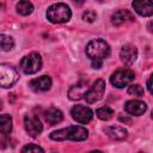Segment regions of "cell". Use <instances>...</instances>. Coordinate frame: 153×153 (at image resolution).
I'll list each match as a JSON object with an SVG mask.
<instances>
[{
	"instance_id": "obj_26",
	"label": "cell",
	"mask_w": 153,
	"mask_h": 153,
	"mask_svg": "<svg viewBox=\"0 0 153 153\" xmlns=\"http://www.w3.org/2000/svg\"><path fill=\"white\" fill-rule=\"evenodd\" d=\"M147 88H148L149 92H152V88H151V79L147 80Z\"/></svg>"
},
{
	"instance_id": "obj_28",
	"label": "cell",
	"mask_w": 153,
	"mask_h": 153,
	"mask_svg": "<svg viewBox=\"0 0 153 153\" xmlns=\"http://www.w3.org/2000/svg\"><path fill=\"white\" fill-rule=\"evenodd\" d=\"M98 1H102V0H98Z\"/></svg>"
},
{
	"instance_id": "obj_7",
	"label": "cell",
	"mask_w": 153,
	"mask_h": 153,
	"mask_svg": "<svg viewBox=\"0 0 153 153\" xmlns=\"http://www.w3.org/2000/svg\"><path fill=\"white\" fill-rule=\"evenodd\" d=\"M104 91H105V81L103 79H98L86 91V93H85L84 97H85V99H86V102L88 104H92V103L98 102L103 97Z\"/></svg>"
},
{
	"instance_id": "obj_9",
	"label": "cell",
	"mask_w": 153,
	"mask_h": 153,
	"mask_svg": "<svg viewBox=\"0 0 153 153\" xmlns=\"http://www.w3.org/2000/svg\"><path fill=\"white\" fill-rule=\"evenodd\" d=\"M24 127H25L26 133L31 137L38 136L43 130V126H42L41 121L38 120V117L31 116V115H25V117H24Z\"/></svg>"
},
{
	"instance_id": "obj_14",
	"label": "cell",
	"mask_w": 153,
	"mask_h": 153,
	"mask_svg": "<svg viewBox=\"0 0 153 153\" xmlns=\"http://www.w3.org/2000/svg\"><path fill=\"white\" fill-rule=\"evenodd\" d=\"M133 20H134L133 14L127 10H118L115 13H112V16H111V23L114 25H116V26L130 23Z\"/></svg>"
},
{
	"instance_id": "obj_12",
	"label": "cell",
	"mask_w": 153,
	"mask_h": 153,
	"mask_svg": "<svg viewBox=\"0 0 153 153\" xmlns=\"http://www.w3.org/2000/svg\"><path fill=\"white\" fill-rule=\"evenodd\" d=\"M131 6L134 11L142 17H151L153 14L152 0H134Z\"/></svg>"
},
{
	"instance_id": "obj_18",
	"label": "cell",
	"mask_w": 153,
	"mask_h": 153,
	"mask_svg": "<svg viewBox=\"0 0 153 153\" xmlns=\"http://www.w3.org/2000/svg\"><path fill=\"white\" fill-rule=\"evenodd\" d=\"M12 130V117L10 115H0V134H10Z\"/></svg>"
},
{
	"instance_id": "obj_1",
	"label": "cell",
	"mask_w": 153,
	"mask_h": 153,
	"mask_svg": "<svg viewBox=\"0 0 153 153\" xmlns=\"http://www.w3.org/2000/svg\"><path fill=\"white\" fill-rule=\"evenodd\" d=\"M86 55L91 60L92 67L96 69H99L104 60L110 55V47L102 38L92 39L86 45Z\"/></svg>"
},
{
	"instance_id": "obj_20",
	"label": "cell",
	"mask_w": 153,
	"mask_h": 153,
	"mask_svg": "<svg viewBox=\"0 0 153 153\" xmlns=\"http://www.w3.org/2000/svg\"><path fill=\"white\" fill-rule=\"evenodd\" d=\"M14 47V39L8 35H0V50L10 51Z\"/></svg>"
},
{
	"instance_id": "obj_8",
	"label": "cell",
	"mask_w": 153,
	"mask_h": 153,
	"mask_svg": "<svg viewBox=\"0 0 153 153\" xmlns=\"http://www.w3.org/2000/svg\"><path fill=\"white\" fill-rule=\"evenodd\" d=\"M71 115H72L73 120H75L76 122H79L81 124H86L92 120L93 111L85 105H75L72 108Z\"/></svg>"
},
{
	"instance_id": "obj_2",
	"label": "cell",
	"mask_w": 153,
	"mask_h": 153,
	"mask_svg": "<svg viewBox=\"0 0 153 153\" xmlns=\"http://www.w3.org/2000/svg\"><path fill=\"white\" fill-rule=\"evenodd\" d=\"M87 136H88L87 129L81 126H71L67 128L55 130L50 134V139L55 141H63V140L84 141L87 139Z\"/></svg>"
},
{
	"instance_id": "obj_23",
	"label": "cell",
	"mask_w": 153,
	"mask_h": 153,
	"mask_svg": "<svg viewBox=\"0 0 153 153\" xmlns=\"http://www.w3.org/2000/svg\"><path fill=\"white\" fill-rule=\"evenodd\" d=\"M96 18H97V13H96L94 11H92V10H87L86 12L82 13V19H84L85 22L92 23V22L96 20Z\"/></svg>"
},
{
	"instance_id": "obj_3",
	"label": "cell",
	"mask_w": 153,
	"mask_h": 153,
	"mask_svg": "<svg viewBox=\"0 0 153 153\" xmlns=\"http://www.w3.org/2000/svg\"><path fill=\"white\" fill-rule=\"evenodd\" d=\"M71 17H72V11L69 6L63 2L54 4L49 6V8L47 10V18L50 23L54 24L66 23L71 19Z\"/></svg>"
},
{
	"instance_id": "obj_13",
	"label": "cell",
	"mask_w": 153,
	"mask_h": 153,
	"mask_svg": "<svg viewBox=\"0 0 153 153\" xmlns=\"http://www.w3.org/2000/svg\"><path fill=\"white\" fill-rule=\"evenodd\" d=\"M51 78L48 76V75H42V76H38V78H35L32 79L29 85L32 90L37 91V92H43V91H48L50 87H51Z\"/></svg>"
},
{
	"instance_id": "obj_27",
	"label": "cell",
	"mask_w": 153,
	"mask_h": 153,
	"mask_svg": "<svg viewBox=\"0 0 153 153\" xmlns=\"http://www.w3.org/2000/svg\"><path fill=\"white\" fill-rule=\"evenodd\" d=\"M1 108H2V102H1V99H0V110H1Z\"/></svg>"
},
{
	"instance_id": "obj_24",
	"label": "cell",
	"mask_w": 153,
	"mask_h": 153,
	"mask_svg": "<svg viewBox=\"0 0 153 153\" xmlns=\"http://www.w3.org/2000/svg\"><path fill=\"white\" fill-rule=\"evenodd\" d=\"M22 152H44V149L37 145H33V143H30V145H26L25 147L22 148Z\"/></svg>"
},
{
	"instance_id": "obj_21",
	"label": "cell",
	"mask_w": 153,
	"mask_h": 153,
	"mask_svg": "<svg viewBox=\"0 0 153 153\" xmlns=\"http://www.w3.org/2000/svg\"><path fill=\"white\" fill-rule=\"evenodd\" d=\"M96 115L102 121H109L114 116V110L110 106H102V108L97 109Z\"/></svg>"
},
{
	"instance_id": "obj_15",
	"label": "cell",
	"mask_w": 153,
	"mask_h": 153,
	"mask_svg": "<svg viewBox=\"0 0 153 153\" xmlns=\"http://www.w3.org/2000/svg\"><path fill=\"white\" fill-rule=\"evenodd\" d=\"M86 91H87V82H85V81H79L78 84L73 85V86L68 90V98H69L71 100H79V99L84 98Z\"/></svg>"
},
{
	"instance_id": "obj_6",
	"label": "cell",
	"mask_w": 153,
	"mask_h": 153,
	"mask_svg": "<svg viewBox=\"0 0 153 153\" xmlns=\"http://www.w3.org/2000/svg\"><path fill=\"white\" fill-rule=\"evenodd\" d=\"M134 78H135V73L131 69L122 68V69H117L115 73L111 74L110 82L112 86L117 88H123L124 86L129 85L134 80Z\"/></svg>"
},
{
	"instance_id": "obj_25",
	"label": "cell",
	"mask_w": 153,
	"mask_h": 153,
	"mask_svg": "<svg viewBox=\"0 0 153 153\" xmlns=\"http://www.w3.org/2000/svg\"><path fill=\"white\" fill-rule=\"evenodd\" d=\"M72 1H73V2L75 4V5H82L85 0H72Z\"/></svg>"
},
{
	"instance_id": "obj_17",
	"label": "cell",
	"mask_w": 153,
	"mask_h": 153,
	"mask_svg": "<svg viewBox=\"0 0 153 153\" xmlns=\"http://www.w3.org/2000/svg\"><path fill=\"white\" fill-rule=\"evenodd\" d=\"M44 117H45V121L50 126H55L63 120V114L61 110L56 108H50L44 112Z\"/></svg>"
},
{
	"instance_id": "obj_10",
	"label": "cell",
	"mask_w": 153,
	"mask_h": 153,
	"mask_svg": "<svg viewBox=\"0 0 153 153\" xmlns=\"http://www.w3.org/2000/svg\"><path fill=\"white\" fill-rule=\"evenodd\" d=\"M120 57L121 61L127 65V66H131L137 57V49L135 45L133 44H126L122 47L121 51H120Z\"/></svg>"
},
{
	"instance_id": "obj_4",
	"label": "cell",
	"mask_w": 153,
	"mask_h": 153,
	"mask_svg": "<svg viewBox=\"0 0 153 153\" xmlns=\"http://www.w3.org/2000/svg\"><path fill=\"white\" fill-rule=\"evenodd\" d=\"M19 79L18 71L8 65V63H0V86L8 88L12 87Z\"/></svg>"
},
{
	"instance_id": "obj_11",
	"label": "cell",
	"mask_w": 153,
	"mask_h": 153,
	"mask_svg": "<svg viewBox=\"0 0 153 153\" xmlns=\"http://www.w3.org/2000/svg\"><path fill=\"white\" fill-rule=\"evenodd\" d=\"M124 110L129 115L140 116V115H143L146 112L147 104L145 102H142V100H139V99H131V100H128L124 104Z\"/></svg>"
},
{
	"instance_id": "obj_5",
	"label": "cell",
	"mask_w": 153,
	"mask_h": 153,
	"mask_svg": "<svg viewBox=\"0 0 153 153\" xmlns=\"http://www.w3.org/2000/svg\"><path fill=\"white\" fill-rule=\"evenodd\" d=\"M42 67V57L38 53H30L20 61V69L25 74H35Z\"/></svg>"
},
{
	"instance_id": "obj_19",
	"label": "cell",
	"mask_w": 153,
	"mask_h": 153,
	"mask_svg": "<svg viewBox=\"0 0 153 153\" xmlns=\"http://www.w3.org/2000/svg\"><path fill=\"white\" fill-rule=\"evenodd\" d=\"M16 8H17V12H18L20 16H29V14H31L32 11H33V5H32L29 0H20V1L17 4Z\"/></svg>"
},
{
	"instance_id": "obj_16",
	"label": "cell",
	"mask_w": 153,
	"mask_h": 153,
	"mask_svg": "<svg viewBox=\"0 0 153 153\" xmlns=\"http://www.w3.org/2000/svg\"><path fill=\"white\" fill-rule=\"evenodd\" d=\"M104 131L106 133V135H108L110 139L116 140V141H122V140H124V139L128 136L127 130H126L123 127H120V126L106 127V128L104 129Z\"/></svg>"
},
{
	"instance_id": "obj_22",
	"label": "cell",
	"mask_w": 153,
	"mask_h": 153,
	"mask_svg": "<svg viewBox=\"0 0 153 153\" xmlns=\"http://www.w3.org/2000/svg\"><path fill=\"white\" fill-rule=\"evenodd\" d=\"M143 92L145 91H143L142 86L139 84H133L128 88V93L130 96H134V97H141V96H143Z\"/></svg>"
}]
</instances>
